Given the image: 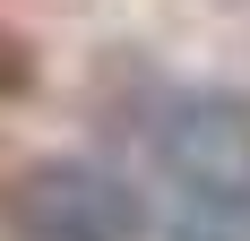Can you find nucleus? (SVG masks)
I'll use <instances>...</instances> for the list:
<instances>
[{
	"label": "nucleus",
	"instance_id": "nucleus-2",
	"mask_svg": "<svg viewBox=\"0 0 250 241\" xmlns=\"http://www.w3.org/2000/svg\"><path fill=\"white\" fill-rule=\"evenodd\" d=\"M18 241H147V207L95 164H35L9 190Z\"/></svg>",
	"mask_w": 250,
	"mask_h": 241
},
{
	"label": "nucleus",
	"instance_id": "nucleus-1",
	"mask_svg": "<svg viewBox=\"0 0 250 241\" xmlns=\"http://www.w3.org/2000/svg\"><path fill=\"white\" fill-rule=\"evenodd\" d=\"M164 172L190 198V224L250 216V112L233 95H199L164 120Z\"/></svg>",
	"mask_w": 250,
	"mask_h": 241
}]
</instances>
